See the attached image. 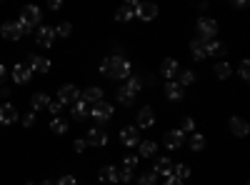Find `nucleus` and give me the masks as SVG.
Wrapping results in <instances>:
<instances>
[{
  "label": "nucleus",
  "instance_id": "1",
  "mask_svg": "<svg viewBox=\"0 0 250 185\" xmlns=\"http://www.w3.org/2000/svg\"><path fill=\"white\" fill-rule=\"evenodd\" d=\"M130 60H125L123 55H110L105 60H100V73L110 80H125L130 78Z\"/></svg>",
  "mask_w": 250,
  "mask_h": 185
},
{
  "label": "nucleus",
  "instance_id": "2",
  "mask_svg": "<svg viewBox=\"0 0 250 185\" xmlns=\"http://www.w3.org/2000/svg\"><path fill=\"white\" fill-rule=\"evenodd\" d=\"M218 35V23L213 18H200L198 20V38L200 40H213Z\"/></svg>",
  "mask_w": 250,
  "mask_h": 185
},
{
  "label": "nucleus",
  "instance_id": "3",
  "mask_svg": "<svg viewBox=\"0 0 250 185\" xmlns=\"http://www.w3.org/2000/svg\"><path fill=\"white\" fill-rule=\"evenodd\" d=\"M90 118H95L98 123H108L113 118V105L108 100H100L95 105H90Z\"/></svg>",
  "mask_w": 250,
  "mask_h": 185
},
{
  "label": "nucleus",
  "instance_id": "4",
  "mask_svg": "<svg viewBox=\"0 0 250 185\" xmlns=\"http://www.w3.org/2000/svg\"><path fill=\"white\" fill-rule=\"evenodd\" d=\"M40 18H43V13H40V8L38 5H25L23 10H20V23H25V25H30V28H35L38 23H40Z\"/></svg>",
  "mask_w": 250,
  "mask_h": 185
},
{
  "label": "nucleus",
  "instance_id": "5",
  "mask_svg": "<svg viewBox=\"0 0 250 185\" xmlns=\"http://www.w3.org/2000/svg\"><path fill=\"white\" fill-rule=\"evenodd\" d=\"M58 100L62 103V105H73V103L80 100V90H78L75 85H62V88L58 90Z\"/></svg>",
  "mask_w": 250,
  "mask_h": 185
},
{
  "label": "nucleus",
  "instance_id": "6",
  "mask_svg": "<svg viewBox=\"0 0 250 185\" xmlns=\"http://www.w3.org/2000/svg\"><path fill=\"white\" fill-rule=\"evenodd\" d=\"M153 125H155V110H153L150 105L140 108V110H138V128L148 130V128H153Z\"/></svg>",
  "mask_w": 250,
  "mask_h": 185
},
{
  "label": "nucleus",
  "instance_id": "7",
  "mask_svg": "<svg viewBox=\"0 0 250 185\" xmlns=\"http://www.w3.org/2000/svg\"><path fill=\"white\" fill-rule=\"evenodd\" d=\"M138 5H140V3H133V0H130V3H125V5H120V8L115 10V20H118V23H128V20H133Z\"/></svg>",
  "mask_w": 250,
  "mask_h": 185
},
{
  "label": "nucleus",
  "instance_id": "8",
  "mask_svg": "<svg viewBox=\"0 0 250 185\" xmlns=\"http://www.w3.org/2000/svg\"><path fill=\"white\" fill-rule=\"evenodd\" d=\"M135 15H138V20H143V23H150V20L158 18V5H153V3H140L138 10H135Z\"/></svg>",
  "mask_w": 250,
  "mask_h": 185
},
{
  "label": "nucleus",
  "instance_id": "9",
  "mask_svg": "<svg viewBox=\"0 0 250 185\" xmlns=\"http://www.w3.org/2000/svg\"><path fill=\"white\" fill-rule=\"evenodd\" d=\"M35 40H38V45L50 48V45H53V40H55V30H53L50 25H40V28H38V35H35Z\"/></svg>",
  "mask_w": 250,
  "mask_h": 185
},
{
  "label": "nucleus",
  "instance_id": "10",
  "mask_svg": "<svg viewBox=\"0 0 250 185\" xmlns=\"http://www.w3.org/2000/svg\"><path fill=\"white\" fill-rule=\"evenodd\" d=\"M178 73H180L178 60L165 58V60H163V65H160V75H163V78H168V80H175V78H178Z\"/></svg>",
  "mask_w": 250,
  "mask_h": 185
},
{
  "label": "nucleus",
  "instance_id": "11",
  "mask_svg": "<svg viewBox=\"0 0 250 185\" xmlns=\"http://www.w3.org/2000/svg\"><path fill=\"white\" fill-rule=\"evenodd\" d=\"M85 143H88V145H95V148H103V145H108V133L100 130V128H93L85 135Z\"/></svg>",
  "mask_w": 250,
  "mask_h": 185
},
{
  "label": "nucleus",
  "instance_id": "12",
  "mask_svg": "<svg viewBox=\"0 0 250 185\" xmlns=\"http://www.w3.org/2000/svg\"><path fill=\"white\" fill-rule=\"evenodd\" d=\"M163 143H165V148L175 150V148H180L183 143H185V133L183 130H168V133H165V138H163Z\"/></svg>",
  "mask_w": 250,
  "mask_h": 185
},
{
  "label": "nucleus",
  "instance_id": "13",
  "mask_svg": "<svg viewBox=\"0 0 250 185\" xmlns=\"http://www.w3.org/2000/svg\"><path fill=\"white\" fill-rule=\"evenodd\" d=\"M15 120H18L15 105H10V103H3V105H0V125H13Z\"/></svg>",
  "mask_w": 250,
  "mask_h": 185
},
{
  "label": "nucleus",
  "instance_id": "14",
  "mask_svg": "<svg viewBox=\"0 0 250 185\" xmlns=\"http://www.w3.org/2000/svg\"><path fill=\"white\" fill-rule=\"evenodd\" d=\"M153 173L160 178H168L170 173H173V160L170 158H155V165H153Z\"/></svg>",
  "mask_w": 250,
  "mask_h": 185
},
{
  "label": "nucleus",
  "instance_id": "15",
  "mask_svg": "<svg viewBox=\"0 0 250 185\" xmlns=\"http://www.w3.org/2000/svg\"><path fill=\"white\" fill-rule=\"evenodd\" d=\"M28 60H30V63H28V68H30L33 73H50V60H48V58L30 55Z\"/></svg>",
  "mask_w": 250,
  "mask_h": 185
},
{
  "label": "nucleus",
  "instance_id": "16",
  "mask_svg": "<svg viewBox=\"0 0 250 185\" xmlns=\"http://www.w3.org/2000/svg\"><path fill=\"white\" fill-rule=\"evenodd\" d=\"M10 75H13V80H15L18 85H25L28 80L33 78V70H30L28 65H15V68L10 70Z\"/></svg>",
  "mask_w": 250,
  "mask_h": 185
},
{
  "label": "nucleus",
  "instance_id": "17",
  "mask_svg": "<svg viewBox=\"0 0 250 185\" xmlns=\"http://www.w3.org/2000/svg\"><path fill=\"white\" fill-rule=\"evenodd\" d=\"M120 140H123V145L135 148L138 143H140V133H138V128H123V130H120Z\"/></svg>",
  "mask_w": 250,
  "mask_h": 185
},
{
  "label": "nucleus",
  "instance_id": "18",
  "mask_svg": "<svg viewBox=\"0 0 250 185\" xmlns=\"http://www.w3.org/2000/svg\"><path fill=\"white\" fill-rule=\"evenodd\" d=\"M80 100H83V103H88V105H95V103L103 100V90L95 88V85H90V88H85V90L80 93Z\"/></svg>",
  "mask_w": 250,
  "mask_h": 185
},
{
  "label": "nucleus",
  "instance_id": "19",
  "mask_svg": "<svg viewBox=\"0 0 250 185\" xmlns=\"http://www.w3.org/2000/svg\"><path fill=\"white\" fill-rule=\"evenodd\" d=\"M0 33H3V38H5V40H20V38H23V33H20V28H18L15 20H8V23H3Z\"/></svg>",
  "mask_w": 250,
  "mask_h": 185
},
{
  "label": "nucleus",
  "instance_id": "20",
  "mask_svg": "<svg viewBox=\"0 0 250 185\" xmlns=\"http://www.w3.org/2000/svg\"><path fill=\"white\" fill-rule=\"evenodd\" d=\"M203 43H205V55H218V58H223L225 53H228V48L220 43V40H203Z\"/></svg>",
  "mask_w": 250,
  "mask_h": 185
},
{
  "label": "nucleus",
  "instance_id": "21",
  "mask_svg": "<svg viewBox=\"0 0 250 185\" xmlns=\"http://www.w3.org/2000/svg\"><path fill=\"white\" fill-rule=\"evenodd\" d=\"M230 133H235L238 138H245L248 133H250V125H248V120H243V118H230Z\"/></svg>",
  "mask_w": 250,
  "mask_h": 185
},
{
  "label": "nucleus",
  "instance_id": "22",
  "mask_svg": "<svg viewBox=\"0 0 250 185\" xmlns=\"http://www.w3.org/2000/svg\"><path fill=\"white\" fill-rule=\"evenodd\" d=\"M70 113H73L75 120H88L90 118V105H88V103H83V100H78V103H73Z\"/></svg>",
  "mask_w": 250,
  "mask_h": 185
},
{
  "label": "nucleus",
  "instance_id": "23",
  "mask_svg": "<svg viewBox=\"0 0 250 185\" xmlns=\"http://www.w3.org/2000/svg\"><path fill=\"white\" fill-rule=\"evenodd\" d=\"M165 95H168V100H175L178 103V100H183L185 93H183V88L175 83V80H168V83H165Z\"/></svg>",
  "mask_w": 250,
  "mask_h": 185
},
{
  "label": "nucleus",
  "instance_id": "24",
  "mask_svg": "<svg viewBox=\"0 0 250 185\" xmlns=\"http://www.w3.org/2000/svg\"><path fill=\"white\" fill-rule=\"evenodd\" d=\"M30 105H33V110H45V108L50 105V98H48V93H33V98H30Z\"/></svg>",
  "mask_w": 250,
  "mask_h": 185
},
{
  "label": "nucleus",
  "instance_id": "25",
  "mask_svg": "<svg viewBox=\"0 0 250 185\" xmlns=\"http://www.w3.org/2000/svg\"><path fill=\"white\" fill-rule=\"evenodd\" d=\"M98 180H100V183H115V180H118V170H115L113 165L100 168V173H98Z\"/></svg>",
  "mask_w": 250,
  "mask_h": 185
},
{
  "label": "nucleus",
  "instance_id": "26",
  "mask_svg": "<svg viewBox=\"0 0 250 185\" xmlns=\"http://www.w3.org/2000/svg\"><path fill=\"white\" fill-rule=\"evenodd\" d=\"M118 100L123 103V105H133V100H135V93L128 88V85H120L118 88Z\"/></svg>",
  "mask_w": 250,
  "mask_h": 185
},
{
  "label": "nucleus",
  "instance_id": "27",
  "mask_svg": "<svg viewBox=\"0 0 250 185\" xmlns=\"http://www.w3.org/2000/svg\"><path fill=\"white\" fill-rule=\"evenodd\" d=\"M138 145H140V155H143V158H150V155H155V150H158V143H155V140H140Z\"/></svg>",
  "mask_w": 250,
  "mask_h": 185
},
{
  "label": "nucleus",
  "instance_id": "28",
  "mask_svg": "<svg viewBox=\"0 0 250 185\" xmlns=\"http://www.w3.org/2000/svg\"><path fill=\"white\" fill-rule=\"evenodd\" d=\"M50 130H53L55 135H65V133H68V120H62L60 115L53 118V120H50Z\"/></svg>",
  "mask_w": 250,
  "mask_h": 185
},
{
  "label": "nucleus",
  "instance_id": "29",
  "mask_svg": "<svg viewBox=\"0 0 250 185\" xmlns=\"http://www.w3.org/2000/svg\"><path fill=\"white\" fill-rule=\"evenodd\" d=\"M213 73H215V78H220V80H228V78L233 75V68L228 65L225 60H220V63H215V70H213Z\"/></svg>",
  "mask_w": 250,
  "mask_h": 185
},
{
  "label": "nucleus",
  "instance_id": "30",
  "mask_svg": "<svg viewBox=\"0 0 250 185\" xmlns=\"http://www.w3.org/2000/svg\"><path fill=\"white\" fill-rule=\"evenodd\" d=\"M195 80H198V78H195V73H193V70H180V73H178V80H175V83H178V85L183 88V85H193Z\"/></svg>",
  "mask_w": 250,
  "mask_h": 185
},
{
  "label": "nucleus",
  "instance_id": "31",
  "mask_svg": "<svg viewBox=\"0 0 250 185\" xmlns=\"http://www.w3.org/2000/svg\"><path fill=\"white\" fill-rule=\"evenodd\" d=\"M190 53H193V58H195V60H205V58H208V55H205V43H203L200 38L190 43Z\"/></svg>",
  "mask_w": 250,
  "mask_h": 185
},
{
  "label": "nucleus",
  "instance_id": "32",
  "mask_svg": "<svg viewBox=\"0 0 250 185\" xmlns=\"http://www.w3.org/2000/svg\"><path fill=\"white\" fill-rule=\"evenodd\" d=\"M188 143H190V150H203V148H205V135L193 133L190 138H188Z\"/></svg>",
  "mask_w": 250,
  "mask_h": 185
},
{
  "label": "nucleus",
  "instance_id": "33",
  "mask_svg": "<svg viewBox=\"0 0 250 185\" xmlns=\"http://www.w3.org/2000/svg\"><path fill=\"white\" fill-rule=\"evenodd\" d=\"M55 30V38H68L70 33H73V25L70 23H60L58 28H53Z\"/></svg>",
  "mask_w": 250,
  "mask_h": 185
},
{
  "label": "nucleus",
  "instance_id": "34",
  "mask_svg": "<svg viewBox=\"0 0 250 185\" xmlns=\"http://www.w3.org/2000/svg\"><path fill=\"white\" fill-rule=\"evenodd\" d=\"M138 185H158V175L150 170V173H145V175H140L138 178Z\"/></svg>",
  "mask_w": 250,
  "mask_h": 185
},
{
  "label": "nucleus",
  "instance_id": "35",
  "mask_svg": "<svg viewBox=\"0 0 250 185\" xmlns=\"http://www.w3.org/2000/svg\"><path fill=\"white\" fill-rule=\"evenodd\" d=\"M170 175H175V178H180V180H185L188 175H190V168H188V165H175Z\"/></svg>",
  "mask_w": 250,
  "mask_h": 185
},
{
  "label": "nucleus",
  "instance_id": "36",
  "mask_svg": "<svg viewBox=\"0 0 250 185\" xmlns=\"http://www.w3.org/2000/svg\"><path fill=\"white\" fill-rule=\"evenodd\" d=\"M62 108H65V105H62L60 100H50V105H48V110L53 113V118H58V115L62 113Z\"/></svg>",
  "mask_w": 250,
  "mask_h": 185
},
{
  "label": "nucleus",
  "instance_id": "37",
  "mask_svg": "<svg viewBox=\"0 0 250 185\" xmlns=\"http://www.w3.org/2000/svg\"><path fill=\"white\" fill-rule=\"evenodd\" d=\"M135 165H138V158H135V155H125V158H123V168L135 170Z\"/></svg>",
  "mask_w": 250,
  "mask_h": 185
},
{
  "label": "nucleus",
  "instance_id": "38",
  "mask_svg": "<svg viewBox=\"0 0 250 185\" xmlns=\"http://www.w3.org/2000/svg\"><path fill=\"white\" fill-rule=\"evenodd\" d=\"M180 130H183V133H195V120H193V118H185Z\"/></svg>",
  "mask_w": 250,
  "mask_h": 185
},
{
  "label": "nucleus",
  "instance_id": "39",
  "mask_svg": "<svg viewBox=\"0 0 250 185\" xmlns=\"http://www.w3.org/2000/svg\"><path fill=\"white\" fill-rule=\"evenodd\" d=\"M118 180H120V183H130V180H133V170H128V168L118 170Z\"/></svg>",
  "mask_w": 250,
  "mask_h": 185
},
{
  "label": "nucleus",
  "instance_id": "40",
  "mask_svg": "<svg viewBox=\"0 0 250 185\" xmlns=\"http://www.w3.org/2000/svg\"><path fill=\"white\" fill-rule=\"evenodd\" d=\"M240 78L250 80V60H243V63H240Z\"/></svg>",
  "mask_w": 250,
  "mask_h": 185
},
{
  "label": "nucleus",
  "instance_id": "41",
  "mask_svg": "<svg viewBox=\"0 0 250 185\" xmlns=\"http://www.w3.org/2000/svg\"><path fill=\"white\" fill-rule=\"evenodd\" d=\"M125 85H128V88H130V90H133L135 95H138V90L143 88V83H140V78H130V80H128V83H125Z\"/></svg>",
  "mask_w": 250,
  "mask_h": 185
},
{
  "label": "nucleus",
  "instance_id": "42",
  "mask_svg": "<svg viewBox=\"0 0 250 185\" xmlns=\"http://www.w3.org/2000/svg\"><path fill=\"white\" fill-rule=\"evenodd\" d=\"M55 185H78V180H75V175H62Z\"/></svg>",
  "mask_w": 250,
  "mask_h": 185
},
{
  "label": "nucleus",
  "instance_id": "43",
  "mask_svg": "<svg viewBox=\"0 0 250 185\" xmlns=\"http://www.w3.org/2000/svg\"><path fill=\"white\" fill-rule=\"evenodd\" d=\"M73 148H75V153H83V150L88 148V143H85V138H78V140L73 143Z\"/></svg>",
  "mask_w": 250,
  "mask_h": 185
},
{
  "label": "nucleus",
  "instance_id": "44",
  "mask_svg": "<svg viewBox=\"0 0 250 185\" xmlns=\"http://www.w3.org/2000/svg\"><path fill=\"white\" fill-rule=\"evenodd\" d=\"M33 123H35V113H28V115L23 118V125H25V128H30Z\"/></svg>",
  "mask_w": 250,
  "mask_h": 185
},
{
  "label": "nucleus",
  "instance_id": "45",
  "mask_svg": "<svg viewBox=\"0 0 250 185\" xmlns=\"http://www.w3.org/2000/svg\"><path fill=\"white\" fill-rule=\"evenodd\" d=\"M165 185H183V180L175 178V175H168V178H165Z\"/></svg>",
  "mask_w": 250,
  "mask_h": 185
},
{
  "label": "nucleus",
  "instance_id": "46",
  "mask_svg": "<svg viewBox=\"0 0 250 185\" xmlns=\"http://www.w3.org/2000/svg\"><path fill=\"white\" fill-rule=\"evenodd\" d=\"M48 8H50V10H60V8H62V3H60V0H50Z\"/></svg>",
  "mask_w": 250,
  "mask_h": 185
},
{
  "label": "nucleus",
  "instance_id": "47",
  "mask_svg": "<svg viewBox=\"0 0 250 185\" xmlns=\"http://www.w3.org/2000/svg\"><path fill=\"white\" fill-rule=\"evenodd\" d=\"M5 73H8V70H5V65L0 63V83H3V80H5Z\"/></svg>",
  "mask_w": 250,
  "mask_h": 185
},
{
  "label": "nucleus",
  "instance_id": "48",
  "mask_svg": "<svg viewBox=\"0 0 250 185\" xmlns=\"http://www.w3.org/2000/svg\"><path fill=\"white\" fill-rule=\"evenodd\" d=\"M248 3H245V0H235V3H233V8H245Z\"/></svg>",
  "mask_w": 250,
  "mask_h": 185
},
{
  "label": "nucleus",
  "instance_id": "49",
  "mask_svg": "<svg viewBox=\"0 0 250 185\" xmlns=\"http://www.w3.org/2000/svg\"><path fill=\"white\" fill-rule=\"evenodd\" d=\"M43 185H53V180H43Z\"/></svg>",
  "mask_w": 250,
  "mask_h": 185
}]
</instances>
